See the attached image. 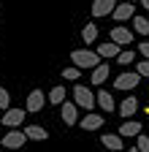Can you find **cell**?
Returning <instances> with one entry per match:
<instances>
[{"label": "cell", "mask_w": 149, "mask_h": 152, "mask_svg": "<svg viewBox=\"0 0 149 152\" xmlns=\"http://www.w3.org/2000/svg\"><path fill=\"white\" fill-rule=\"evenodd\" d=\"M130 3H136V0H130Z\"/></svg>", "instance_id": "30"}, {"label": "cell", "mask_w": 149, "mask_h": 152, "mask_svg": "<svg viewBox=\"0 0 149 152\" xmlns=\"http://www.w3.org/2000/svg\"><path fill=\"white\" fill-rule=\"evenodd\" d=\"M65 101V87H52V92H49V103H63Z\"/></svg>", "instance_id": "21"}, {"label": "cell", "mask_w": 149, "mask_h": 152, "mask_svg": "<svg viewBox=\"0 0 149 152\" xmlns=\"http://www.w3.org/2000/svg\"><path fill=\"white\" fill-rule=\"evenodd\" d=\"M106 122H103V117H100V114H95V111H89L87 114V117H81L79 120V128L81 130H100Z\"/></svg>", "instance_id": "9"}, {"label": "cell", "mask_w": 149, "mask_h": 152, "mask_svg": "<svg viewBox=\"0 0 149 152\" xmlns=\"http://www.w3.org/2000/svg\"><path fill=\"white\" fill-rule=\"evenodd\" d=\"M119 3V0H95L92 3V16H111V11H114V6Z\"/></svg>", "instance_id": "10"}, {"label": "cell", "mask_w": 149, "mask_h": 152, "mask_svg": "<svg viewBox=\"0 0 149 152\" xmlns=\"http://www.w3.org/2000/svg\"><path fill=\"white\" fill-rule=\"evenodd\" d=\"M79 76H81V68L79 65H71V68L63 71V79H68V82H79Z\"/></svg>", "instance_id": "22"}, {"label": "cell", "mask_w": 149, "mask_h": 152, "mask_svg": "<svg viewBox=\"0 0 149 152\" xmlns=\"http://www.w3.org/2000/svg\"><path fill=\"white\" fill-rule=\"evenodd\" d=\"M141 6H144V8H149V0H141Z\"/></svg>", "instance_id": "28"}, {"label": "cell", "mask_w": 149, "mask_h": 152, "mask_svg": "<svg viewBox=\"0 0 149 152\" xmlns=\"http://www.w3.org/2000/svg\"><path fill=\"white\" fill-rule=\"evenodd\" d=\"M73 101H76L79 109L92 111V109H95V92H92L89 87H84V84H76V87H73Z\"/></svg>", "instance_id": "2"}, {"label": "cell", "mask_w": 149, "mask_h": 152, "mask_svg": "<svg viewBox=\"0 0 149 152\" xmlns=\"http://www.w3.org/2000/svg\"><path fill=\"white\" fill-rule=\"evenodd\" d=\"M117 63H119V65H130V63H136V52H119V54H117Z\"/></svg>", "instance_id": "23"}, {"label": "cell", "mask_w": 149, "mask_h": 152, "mask_svg": "<svg viewBox=\"0 0 149 152\" xmlns=\"http://www.w3.org/2000/svg\"><path fill=\"white\" fill-rule=\"evenodd\" d=\"M95 103H98L103 111H114V109H117L114 98H111V92H106V90H98V98H95Z\"/></svg>", "instance_id": "17"}, {"label": "cell", "mask_w": 149, "mask_h": 152, "mask_svg": "<svg viewBox=\"0 0 149 152\" xmlns=\"http://www.w3.org/2000/svg\"><path fill=\"white\" fill-rule=\"evenodd\" d=\"M8 106H11V95H8V90H6V87H0V109L6 111Z\"/></svg>", "instance_id": "25"}, {"label": "cell", "mask_w": 149, "mask_h": 152, "mask_svg": "<svg viewBox=\"0 0 149 152\" xmlns=\"http://www.w3.org/2000/svg\"><path fill=\"white\" fill-rule=\"evenodd\" d=\"M108 73H111V68H108V63H98L95 68H92V76H89V82H92V84H95V87H98V84H103V82L108 79Z\"/></svg>", "instance_id": "12"}, {"label": "cell", "mask_w": 149, "mask_h": 152, "mask_svg": "<svg viewBox=\"0 0 149 152\" xmlns=\"http://www.w3.org/2000/svg\"><path fill=\"white\" fill-rule=\"evenodd\" d=\"M22 130H25V136H27L30 141H46V139H49V130L41 128V125H25Z\"/></svg>", "instance_id": "11"}, {"label": "cell", "mask_w": 149, "mask_h": 152, "mask_svg": "<svg viewBox=\"0 0 149 152\" xmlns=\"http://www.w3.org/2000/svg\"><path fill=\"white\" fill-rule=\"evenodd\" d=\"M100 144L106 149H122L125 147V141H122L119 133H103V136H100Z\"/></svg>", "instance_id": "16"}, {"label": "cell", "mask_w": 149, "mask_h": 152, "mask_svg": "<svg viewBox=\"0 0 149 152\" xmlns=\"http://www.w3.org/2000/svg\"><path fill=\"white\" fill-rule=\"evenodd\" d=\"M108 38H111V41H117L119 46H127L130 41H133V33H130L127 27H114V30L108 33Z\"/></svg>", "instance_id": "13"}, {"label": "cell", "mask_w": 149, "mask_h": 152, "mask_svg": "<svg viewBox=\"0 0 149 152\" xmlns=\"http://www.w3.org/2000/svg\"><path fill=\"white\" fill-rule=\"evenodd\" d=\"M71 60H73V65H79V68H95L100 63V54L98 52H89V49H73L71 52Z\"/></svg>", "instance_id": "1"}, {"label": "cell", "mask_w": 149, "mask_h": 152, "mask_svg": "<svg viewBox=\"0 0 149 152\" xmlns=\"http://www.w3.org/2000/svg\"><path fill=\"white\" fill-rule=\"evenodd\" d=\"M136 71H138V76H149V60H146V57H144V60H138Z\"/></svg>", "instance_id": "26"}, {"label": "cell", "mask_w": 149, "mask_h": 152, "mask_svg": "<svg viewBox=\"0 0 149 152\" xmlns=\"http://www.w3.org/2000/svg\"><path fill=\"white\" fill-rule=\"evenodd\" d=\"M98 54L106 57V60H111V57L119 54V44L117 41H106V44H98Z\"/></svg>", "instance_id": "18"}, {"label": "cell", "mask_w": 149, "mask_h": 152, "mask_svg": "<svg viewBox=\"0 0 149 152\" xmlns=\"http://www.w3.org/2000/svg\"><path fill=\"white\" fill-rule=\"evenodd\" d=\"M133 30L144 38V35L149 33V19H146V16H136V14H133Z\"/></svg>", "instance_id": "20"}, {"label": "cell", "mask_w": 149, "mask_h": 152, "mask_svg": "<svg viewBox=\"0 0 149 152\" xmlns=\"http://www.w3.org/2000/svg\"><path fill=\"white\" fill-rule=\"evenodd\" d=\"M46 106V95H44V90H33L30 95H27V103H25V109L30 111V114H35V111H41Z\"/></svg>", "instance_id": "7"}, {"label": "cell", "mask_w": 149, "mask_h": 152, "mask_svg": "<svg viewBox=\"0 0 149 152\" xmlns=\"http://www.w3.org/2000/svg\"><path fill=\"white\" fill-rule=\"evenodd\" d=\"M136 111H138V98H133V95H130V98H125V101L119 103V117H122V120L133 117Z\"/></svg>", "instance_id": "14"}, {"label": "cell", "mask_w": 149, "mask_h": 152, "mask_svg": "<svg viewBox=\"0 0 149 152\" xmlns=\"http://www.w3.org/2000/svg\"><path fill=\"white\" fill-rule=\"evenodd\" d=\"M133 14H136V6L130 3V0H122V3H117V6H114V11H111V16H114L117 22H125V19H133Z\"/></svg>", "instance_id": "8"}, {"label": "cell", "mask_w": 149, "mask_h": 152, "mask_svg": "<svg viewBox=\"0 0 149 152\" xmlns=\"http://www.w3.org/2000/svg\"><path fill=\"white\" fill-rule=\"evenodd\" d=\"M81 41H84L87 46L98 41V25H95V22H89V25H84V30H81Z\"/></svg>", "instance_id": "19"}, {"label": "cell", "mask_w": 149, "mask_h": 152, "mask_svg": "<svg viewBox=\"0 0 149 152\" xmlns=\"http://www.w3.org/2000/svg\"><path fill=\"white\" fill-rule=\"evenodd\" d=\"M60 117H63V122L65 125H79V106H76V101L73 103H60Z\"/></svg>", "instance_id": "6"}, {"label": "cell", "mask_w": 149, "mask_h": 152, "mask_svg": "<svg viewBox=\"0 0 149 152\" xmlns=\"http://www.w3.org/2000/svg\"><path fill=\"white\" fill-rule=\"evenodd\" d=\"M146 117H149V109H146Z\"/></svg>", "instance_id": "29"}, {"label": "cell", "mask_w": 149, "mask_h": 152, "mask_svg": "<svg viewBox=\"0 0 149 152\" xmlns=\"http://www.w3.org/2000/svg\"><path fill=\"white\" fill-rule=\"evenodd\" d=\"M138 133H141V122L130 120V117L119 125V136H122V139H127V136H138Z\"/></svg>", "instance_id": "15"}, {"label": "cell", "mask_w": 149, "mask_h": 152, "mask_svg": "<svg viewBox=\"0 0 149 152\" xmlns=\"http://www.w3.org/2000/svg\"><path fill=\"white\" fill-rule=\"evenodd\" d=\"M138 54L149 60V41H141V46H138Z\"/></svg>", "instance_id": "27"}, {"label": "cell", "mask_w": 149, "mask_h": 152, "mask_svg": "<svg viewBox=\"0 0 149 152\" xmlns=\"http://www.w3.org/2000/svg\"><path fill=\"white\" fill-rule=\"evenodd\" d=\"M133 149H136V152H149V139L144 136V133H138V141H136Z\"/></svg>", "instance_id": "24"}, {"label": "cell", "mask_w": 149, "mask_h": 152, "mask_svg": "<svg viewBox=\"0 0 149 152\" xmlns=\"http://www.w3.org/2000/svg\"><path fill=\"white\" fill-rule=\"evenodd\" d=\"M25 114H27V109H6L3 111V125L6 128H19L22 122H25Z\"/></svg>", "instance_id": "5"}, {"label": "cell", "mask_w": 149, "mask_h": 152, "mask_svg": "<svg viewBox=\"0 0 149 152\" xmlns=\"http://www.w3.org/2000/svg\"><path fill=\"white\" fill-rule=\"evenodd\" d=\"M25 141H27L25 130H16V128H8V133L0 139V144L8 147V149H19V147H25Z\"/></svg>", "instance_id": "4"}, {"label": "cell", "mask_w": 149, "mask_h": 152, "mask_svg": "<svg viewBox=\"0 0 149 152\" xmlns=\"http://www.w3.org/2000/svg\"><path fill=\"white\" fill-rule=\"evenodd\" d=\"M138 82H141V76H138V71H127V73H119L117 79H114V90H133V87H138Z\"/></svg>", "instance_id": "3"}]
</instances>
